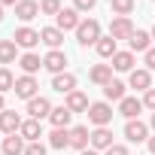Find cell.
Returning a JSON list of instances; mask_svg holds the SVG:
<instances>
[{
	"instance_id": "43",
	"label": "cell",
	"mask_w": 155,
	"mask_h": 155,
	"mask_svg": "<svg viewBox=\"0 0 155 155\" xmlns=\"http://www.w3.org/2000/svg\"><path fill=\"white\" fill-rule=\"evenodd\" d=\"M0 21H3V3H0Z\"/></svg>"
},
{
	"instance_id": "26",
	"label": "cell",
	"mask_w": 155,
	"mask_h": 155,
	"mask_svg": "<svg viewBox=\"0 0 155 155\" xmlns=\"http://www.w3.org/2000/svg\"><path fill=\"white\" fill-rule=\"evenodd\" d=\"M49 146H52V149H67V146H70V131H67V128H55V131L49 134Z\"/></svg>"
},
{
	"instance_id": "3",
	"label": "cell",
	"mask_w": 155,
	"mask_h": 155,
	"mask_svg": "<svg viewBox=\"0 0 155 155\" xmlns=\"http://www.w3.org/2000/svg\"><path fill=\"white\" fill-rule=\"evenodd\" d=\"M110 37L119 43V40H131L134 37V21L128 18V15H119V18H113L110 21Z\"/></svg>"
},
{
	"instance_id": "8",
	"label": "cell",
	"mask_w": 155,
	"mask_h": 155,
	"mask_svg": "<svg viewBox=\"0 0 155 155\" xmlns=\"http://www.w3.org/2000/svg\"><path fill=\"white\" fill-rule=\"evenodd\" d=\"M55 28L58 31H76V28H79L82 21H79V12H76V9H61L58 15H55Z\"/></svg>"
},
{
	"instance_id": "31",
	"label": "cell",
	"mask_w": 155,
	"mask_h": 155,
	"mask_svg": "<svg viewBox=\"0 0 155 155\" xmlns=\"http://www.w3.org/2000/svg\"><path fill=\"white\" fill-rule=\"evenodd\" d=\"M110 6H113L116 15H128L134 9V0H110Z\"/></svg>"
},
{
	"instance_id": "1",
	"label": "cell",
	"mask_w": 155,
	"mask_h": 155,
	"mask_svg": "<svg viewBox=\"0 0 155 155\" xmlns=\"http://www.w3.org/2000/svg\"><path fill=\"white\" fill-rule=\"evenodd\" d=\"M76 40H79V46H97V40H101V25H97L94 18L82 21L79 28H76Z\"/></svg>"
},
{
	"instance_id": "18",
	"label": "cell",
	"mask_w": 155,
	"mask_h": 155,
	"mask_svg": "<svg viewBox=\"0 0 155 155\" xmlns=\"http://www.w3.org/2000/svg\"><path fill=\"white\" fill-rule=\"evenodd\" d=\"M149 43H152V34H146V31H134V37L128 40V46H131V52H143V55H146V52L152 49Z\"/></svg>"
},
{
	"instance_id": "17",
	"label": "cell",
	"mask_w": 155,
	"mask_h": 155,
	"mask_svg": "<svg viewBox=\"0 0 155 155\" xmlns=\"http://www.w3.org/2000/svg\"><path fill=\"white\" fill-rule=\"evenodd\" d=\"M40 43H46L49 49H61L64 31H58V28H43V31H40Z\"/></svg>"
},
{
	"instance_id": "40",
	"label": "cell",
	"mask_w": 155,
	"mask_h": 155,
	"mask_svg": "<svg viewBox=\"0 0 155 155\" xmlns=\"http://www.w3.org/2000/svg\"><path fill=\"white\" fill-rule=\"evenodd\" d=\"M79 155H97V149H82Z\"/></svg>"
},
{
	"instance_id": "16",
	"label": "cell",
	"mask_w": 155,
	"mask_h": 155,
	"mask_svg": "<svg viewBox=\"0 0 155 155\" xmlns=\"http://www.w3.org/2000/svg\"><path fill=\"white\" fill-rule=\"evenodd\" d=\"M64 107H67L70 113H88V107H91V104H88V97H85L82 91H70Z\"/></svg>"
},
{
	"instance_id": "24",
	"label": "cell",
	"mask_w": 155,
	"mask_h": 155,
	"mask_svg": "<svg viewBox=\"0 0 155 155\" xmlns=\"http://www.w3.org/2000/svg\"><path fill=\"white\" fill-rule=\"evenodd\" d=\"M18 64H21L25 76H34V73L43 67V58H40V55H34V52H28V55H21V58H18Z\"/></svg>"
},
{
	"instance_id": "12",
	"label": "cell",
	"mask_w": 155,
	"mask_h": 155,
	"mask_svg": "<svg viewBox=\"0 0 155 155\" xmlns=\"http://www.w3.org/2000/svg\"><path fill=\"white\" fill-rule=\"evenodd\" d=\"M12 40H15V46H25V49H34V46L40 43V31H34V28H18Z\"/></svg>"
},
{
	"instance_id": "30",
	"label": "cell",
	"mask_w": 155,
	"mask_h": 155,
	"mask_svg": "<svg viewBox=\"0 0 155 155\" xmlns=\"http://www.w3.org/2000/svg\"><path fill=\"white\" fill-rule=\"evenodd\" d=\"M15 88V76L9 73V67H0V94Z\"/></svg>"
},
{
	"instance_id": "28",
	"label": "cell",
	"mask_w": 155,
	"mask_h": 155,
	"mask_svg": "<svg viewBox=\"0 0 155 155\" xmlns=\"http://www.w3.org/2000/svg\"><path fill=\"white\" fill-rule=\"evenodd\" d=\"M94 49H97V55H101V58H113V55L119 52V49H116V40H113V37H101Z\"/></svg>"
},
{
	"instance_id": "22",
	"label": "cell",
	"mask_w": 155,
	"mask_h": 155,
	"mask_svg": "<svg viewBox=\"0 0 155 155\" xmlns=\"http://www.w3.org/2000/svg\"><path fill=\"white\" fill-rule=\"evenodd\" d=\"M37 12H40V3H37V0H18V6H15V15H18L21 21L37 18Z\"/></svg>"
},
{
	"instance_id": "2",
	"label": "cell",
	"mask_w": 155,
	"mask_h": 155,
	"mask_svg": "<svg viewBox=\"0 0 155 155\" xmlns=\"http://www.w3.org/2000/svg\"><path fill=\"white\" fill-rule=\"evenodd\" d=\"M88 119H91V125H94V128H107V125L113 122V107H110L107 101L91 104V107H88Z\"/></svg>"
},
{
	"instance_id": "37",
	"label": "cell",
	"mask_w": 155,
	"mask_h": 155,
	"mask_svg": "<svg viewBox=\"0 0 155 155\" xmlns=\"http://www.w3.org/2000/svg\"><path fill=\"white\" fill-rule=\"evenodd\" d=\"M143 61H146V70H155V49H149L143 55Z\"/></svg>"
},
{
	"instance_id": "35",
	"label": "cell",
	"mask_w": 155,
	"mask_h": 155,
	"mask_svg": "<svg viewBox=\"0 0 155 155\" xmlns=\"http://www.w3.org/2000/svg\"><path fill=\"white\" fill-rule=\"evenodd\" d=\"M143 107H149V110L155 113V88H149V91L143 94Z\"/></svg>"
},
{
	"instance_id": "21",
	"label": "cell",
	"mask_w": 155,
	"mask_h": 155,
	"mask_svg": "<svg viewBox=\"0 0 155 155\" xmlns=\"http://www.w3.org/2000/svg\"><path fill=\"white\" fill-rule=\"evenodd\" d=\"M25 137L21 134H9L6 140H3V155H25Z\"/></svg>"
},
{
	"instance_id": "5",
	"label": "cell",
	"mask_w": 155,
	"mask_h": 155,
	"mask_svg": "<svg viewBox=\"0 0 155 155\" xmlns=\"http://www.w3.org/2000/svg\"><path fill=\"white\" fill-rule=\"evenodd\" d=\"M125 137H128L131 143H146V140H149V125L140 122V119H131V122L125 125Z\"/></svg>"
},
{
	"instance_id": "9",
	"label": "cell",
	"mask_w": 155,
	"mask_h": 155,
	"mask_svg": "<svg viewBox=\"0 0 155 155\" xmlns=\"http://www.w3.org/2000/svg\"><path fill=\"white\" fill-rule=\"evenodd\" d=\"M64 64H67V55H64L61 49H52V52L43 58V67H46L49 73H55V76H58V73H64Z\"/></svg>"
},
{
	"instance_id": "32",
	"label": "cell",
	"mask_w": 155,
	"mask_h": 155,
	"mask_svg": "<svg viewBox=\"0 0 155 155\" xmlns=\"http://www.w3.org/2000/svg\"><path fill=\"white\" fill-rule=\"evenodd\" d=\"M40 12L43 15H58L61 12V0H40Z\"/></svg>"
},
{
	"instance_id": "38",
	"label": "cell",
	"mask_w": 155,
	"mask_h": 155,
	"mask_svg": "<svg viewBox=\"0 0 155 155\" xmlns=\"http://www.w3.org/2000/svg\"><path fill=\"white\" fill-rule=\"evenodd\" d=\"M146 143H149V152H152V155H155V137H149V140H146Z\"/></svg>"
},
{
	"instance_id": "6",
	"label": "cell",
	"mask_w": 155,
	"mask_h": 155,
	"mask_svg": "<svg viewBox=\"0 0 155 155\" xmlns=\"http://www.w3.org/2000/svg\"><path fill=\"white\" fill-rule=\"evenodd\" d=\"M21 131V116L15 113V110H3L0 113V134H18Z\"/></svg>"
},
{
	"instance_id": "11",
	"label": "cell",
	"mask_w": 155,
	"mask_h": 155,
	"mask_svg": "<svg viewBox=\"0 0 155 155\" xmlns=\"http://www.w3.org/2000/svg\"><path fill=\"white\" fill-rule=\"evenodd\" d=\"M88 143H91V134H88V128L85 125H76V128H70V146L73 149H88Z\"/></svg>"
},
{
	"instance_id": "33",
	"label": "cell",
	"mask_w": 155,
	"mask_h": 155,
	"mask_svg": "<svg viewBox=\"0 0 155 155\" xmlns=\"http://www.w3.org/2000/svg\"><path fill=\"white\" fill-rule=\"evenodd\" d=\"M97 6V0H73V9L76 12H88V9H94Z\"/></svg>"
},
{
	"instance_id": "25",
	"label": "cell",
	"mask_w": 155,
	"mask_h": 155,
	"mask_svg": "<svg viewBox=\"0 0 155 155\" xmlns=\"http://www.w3.org/2000/svg\"><path fill=\"white\" fill-rule=\"evenodd\" d=\"M70 119H73V113H70L67 107H55V110H52V116H49L52 128H67V125H70Z\"/></svg>"
},
{
	"instance_id": "39",
	"label": "cell",
	"mask_w": 155,
	"mask_h": 155,
	"mask_svg": "<svg viewBox=\"0 0 155 155\" xmlns=\"http://www.w3.org/2000/svg\"><path fill=\"white\" fill-rule=\"evenodd\" d=\"M3 6H18V0H0Z\"/></svg>"
},
{
	"instance_id": "4",
	"label": "cell",
	"mask_w": 155,
	"mask_h": 155,
	"mask_svg": "<svg viewBox=\"0 0 155 155\" xmlns=\"http://www.w3.org/2000/svg\"><path fill=\"white\" fill-rule=\"evenodd\" d=\"M52 104H49V97H34V101H28V113H31V119H37V122H43V119H49L52 116Z\"/></svg>"
},
{
	"instance_id": "19",
	"label": "cell",
	"mask_w": 155,
	"mask_h": 155,
	"mask_svg": "<svg viewBox=\"0 0 155 155\" xmlns=\"http://www.w3.org/2000/svg\"><path fill=\"white\" fill-rule=\"evenodd\" d=\"M140 110H143V101H137V97H125V101H119V113L131 122V119H137L140 116Z\"/></svg>"
},
{
	"instance_id": "10",
	"label": "cell",
	"mask_w": 155,
	"mask_h": 155,
	"mask_svg": "<svg viewBox=\"0 0 155 155\" xmlns=\"http://www.w3.org/2000/svg\"><path fill=\"white\" fill-rule=\"evenodd\" d=\"M88 79H91L94 85H110V82H113V64H94V67L88 70Z\"/></svg>"
},
{
	"instance_id": "20",
	"label": "cell",
	"mask_w": 155,
	"mask_h": 155,
	"mask_svg": "<svg viewBox=\"0 0 155 155\" xmlns=\"http://www.w3.org/2000/svg\"><path fill=\"white\" fill-rule=\"evenodd\" d=\"M28 143H40V137H43V128H40V122L37 119H28V122H21V131H18Z\"/></svg>"
},
{
	"instance_id": "23",
	"label": "cell",
	"mask_w": 155,
	"mask_h": 155,
	"mask_svg": "<svg viewBox=\"0 0 155 155\" xmlns=\"http://www.w3.org/2000/svg\"><path fill=\"white\" fill-rule=\"evenodd\" d=\"M113 70H119V73L134 70V52H116L113 55Z\"/></svg>"
},
{
	"instance_id": "41",
	"label": "cell",
	"mask_w": 155,
	"mask_h": 155,
	"mask_svg": "<svg viewBox=\"0 0 155 155\" xmlns=\"http://www.w3.org/2000/svg\"><path fill=\"white\" fill-rule=\"evenodd\" d=\"M3 110H6V107H3V94H0V113H3Z\"/></svg>"
},
{
	"instance_id": "14",
	"label": "cell",
	"mask_w": 155,
	"mask_h": 155,
	"mask_svg": "<svg viewBox=\"0 0 155 155\" xmlns=\"http://www.w3.org/2000/svg\"><path fill=\"white\" fill-rule=\"evenodd\" d=\"M110 146H113V131L110 128H94L91 131V149H104L107 152Z\"/></svg>"
},
{
	"instance_id": "34",
	"label": "cell",
	"mask_w": 155,
	"mask_h": 155,
	"mask_svg": "<svg viewBox=\"0 0 155 155\" xmlns=\"http://www.w3.org/2000/svg\"><path fill=\"white\" fill-rule=\"evenodd\" d=\"M25 155H46V146H43V143H28Z\"/></svg>"
},
{
	"instance_id": "29",
	"label": "cell",
	"mask_w": 155,
	"mask_h": 155,
	"mask_svg": "<svg viewBox=\"0 0 155 155\" xmlns=\"http://www.w3.org/2000/svg\"><path fill=\"white\" fill-rule=\"evenodd\" d=\"M104 97L107 101H125V85L119 79H113L110 85H104Z\"/></svg>"
},
{
	"instance_id": "15",
	"label": "cell",
	"mask_w": 155,
	"mask_h": 155,
	"mask_svg": "<svg viewBox=\"0 0 155 155\" xmlns=\"http://www.w3.org/2000/svg\"><path fill=\"white\" fill-rule=\"evenodd\" d=\"M52 88H55V91H61V94L76 91V76H73V73H58L55 79H52Z\"/></svg>"
},
{
	"instance_id": "7",
	"label": "cell",
	"mask_w": 155,
	"mask_h": 155,
	"mask_svg": "<svg viewBox=\"0 0 155 155\" xmlns=\"http://www.w3.org/2000/svg\"><path fill=\"white\" fill-rule=\"evenodd\" d=\"M37 88H40V85H37L34 76H18L12 91H15L18 97H25V101H34V97H37Z\"/></svg>"
},
{
	"instance_id": "44",
	"label": "cell",
	"mask_w": 155,
	"mask_h": 155,
	"mask_svg": "<svg viewBox=\"0 0 155 155\" xmlns=\"http://www.w3.org/2000/svg\"><path fill=\"white\" fill-rule=\"evenodd\" d=\"M152 40H155V28H152Z\"/></svg>"
},
{
	"instance_id": "27",
	"label": "cell",
	"mask_w": 155,
	"mask_h": 155,
	"mask_svg": "<svg viewBox=\"0 0 155 155\" xmlns=\"http://www.w3.org/2000/svg\"><path fill=\"white\" fill-rule=\"evenodd\" d=\"M15 40H0V64H12L15 61Z\"/></svg>"
},
{
	"instance_id": "13",
	"label": "cell",
	"mask_w": 155,
	"mask_h": 155,
	"mask_svg": "<svg viewBox=\"0 0 155 155\" xmlns=\"http://www.w3.org/2000/svg\"><path fill=\"white\" fill-rule=\"evenodd\" d=\"M131 88H137V91H143V94L152 88V76H149V70H146V67L131 70Z\"/></svg>"
},
{
	"instance_id": "36",
	"label": "cell",
	"mask_w": 155,
	"mask_h": 155,
	"mask_svg": "<svg viewBox=\"0 0 155 155\" xmlns=\"http://www.w3.org/2000/svg\"><path fill=\"white\" fill-rule=\"evenodd\" d=\"M104 155H128V149H125L122 143H113V146H110V149H107Z\"/></svg>"
},
{
	"instance_id": "42",
	"label": "cell",
	"mask_w": 155,
	"mask_h": 155,
	"mask_svg": "<svg viewBox=\"0 0 155 155\" xmlns=\"http://www.w3.org/2000/svg\"><path fill=\"white\" fill-rule=\"evenodd\" d=\"M149 125H152V131H155V113H152V122H149Z\"/></svg>"
}]
</instances>
